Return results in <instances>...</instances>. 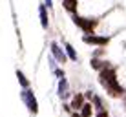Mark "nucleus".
Instances as JSON below:
<instances>
[{"label":"nucleus","instance_id":"obj_8","mask_svg":"<svg viewBox=\"0 0 126 117\" xmlns=\"http://www.w3.org/2000/svg\"><path fill=\"white\" fill-rule=\"evenodd\" d=\"M62 6H64V9H66L68 13L75 15V11H77V0H62Z\"/></svg>","mask_w":126,"mask_h":117},{"label":"nucleus","instance_id":"obj_17","mask_svg":"<svg viewBox=\"0 0 126 117\" xmlns=\"http://www.w3.org/2000/svg\"><path fill=\"white\" fill-rule=\"evenodd\" d=\"M97 117H108V114H106V110H104V112H99V114H97Z\"/></svg>","mask_w":126,"mask_h":117},{"label":"nucleus","instance_id":"obj_16","mask_svg":"<svg viewBox=\"0 0 126 117\" xmlns=\"http://www.w3.org/2000/svg\"><path fill=\"white\" fill-rule=\"evenodd\" d=\"M44 6H46V7H53V0H46Z\"/></svg>","mask_w":126,"mask_h":117},{"label":"nucleus","instance_id":"obj_5","mask_svg":"<svg viewBox=\"0 0 126 117\" xmlns=\"http://www.w3.org/2000/svg\"><path fill=\"white\" fill-rule=\"evenodd\" d=\"M51 53H53V57L57 59L60 64L66 62V55L62 53V50H60V46L57 44V42H53V44H51Z\"/></svg>","mask_w":126,"mask_h":117},{"label":"nucleus","instance_id":"obj_10","mask_svg":"<svg viewBox=\"0 0 126 117\" xmlns=\"http://www.w3.org/2000/svg\"><path fill=\"white\" fill-rule=\"evenodd\" d=\"M66 55H68V57L71 59V60H77V59H79V57H77V51H75V48H73L71 44H66Z\"/></svg>","mask_w":126,"mask_h":117},{"label":"nucleus","instance_id":"obj_12","mask_svg":"<svg viewBox=\"0 0 126 117\" xmlns=\"http://www.w3.org/2000/svg\"><path fill=\"white\" fill-rule=\"evenodd\" d=\"M106 66H108V62H101V60H97V59L92 60V68L93 70H104Z\"/></svg>","mask_w":126,"mask_h":117},{"label":"nucleus","instance_id":"obj_7","mask_svg":"<svg viewBox=\"0 0 126 117\" xmlns=\"http://www.w3.org/2000/svg\"><path fill=\"white\" fill-rule=\"evenodd\" d=\"M38 15H40V24L42 28H47V7L44 4H40L38 6Z\"/></svg>","mask_w":126,"mask_h":117},{"label":"nucleus","instance_id":"obj_11","mask_svg":"<svg viewBox=\"0 0 126 117\" xmlns=\"http://www.w3.org/2000/svg\"><path fill=\"white\" fill-rule=\"evenodd\" d=\"M16 77H18V82L22 84V88H24V90H28V86H29V81L26 79V75H24V73L20 71V70L16 71Z\"/></svg>","mask_w":126,"mask_h":117},{"label":"nucleus","instance_id":"obj_14","mask_svg":"<svg viewBox=\"0 0 126 117\" xmlns=\"http://www.w3.org/2000/svg\"><path fill=\"white\" fill-rule=\"evenodd\" d=\"M93 104L97 106V110H99V112H104V102H102V99H101V97H93Z\"/></svg>","mask_w":126,"mask_h":117},{"label":"nucleus","instance_id":"obj_2","mask_svg":"<svg viewBox=\"0 0 126 117\" xmlns=\"http://www.w3.org/2000/svg\"><path fill=\"white\" fill-rule=\"evenodd\" d=\"M73 22L79 26V28L84 29L86 35H93V29H95V26L99 24V20H84V18H80V17L73 15Z\"/></svg>","mask_w":126,"mask_h":117},{"label":"nucleus","instance_id":"obj_15","mask_svg":"<svg viewBox=\"0 0 126 117\" xmlns=\"http://www.w3.org/2000/svg\"><path fill=\"white\" fill-rule=\"evenodd\" d=\"M55 75L60 77V79H64V71H62V70H55Z\"/></svg>","mask_w":126,"mask_h":117},{"label":"nucleus","instance_id":"obj_1","mask_svg":"<svg viewBox=\"0 0 126 117\" xmlns=\"http://www.w3.org/2000/svg\"><path fill=\"white\" fill-rule=\"evenodd\" d=\"M101 84L104 86V90H106L110 95H113V97H121L123 95V86L119 84V81H117V75H115V70L108 64L104 70H101Z\"/></svg>","mask_w":126,"mask_h":117},{"label":"nucleus","instance_id":"obj_9","mask_svg":"<svg viewBox=\"0 0 126 117\" xmlns=\"http://www.w3.org/2000/svg\"><path fill=\"white\" fill-rule=\"evenodd\" d=\"M59 97L60 99L68 97V81L66 79H60V82H59Z\"/></svg>","mask_w":126,"mask_h":117},{"label":"nucleus","instance_id":"obj_3","mask_svg":"<svg viewBox=\"0 0 126 117\" xmlns=\"http://www.w3.org/2000/svg\"><path fill=\"white\" fill-rule=\"evenodd\" d=\"M22 99H24V102H26V106H28V110L31 112V114H37L38 112V104H37V99H35V95L31 90H24V93H22Z\"/></svg>","mask_w":126,"mask_h":117},{"label":"nucleus","instance_id":"obj_13","mask_svg":"<svg viewBox=\"0 0 126 117\" xmlns=\"http://www.w3.org/2000/svg\"><path fill=\"white\" fill-rule=\"evenodd\" d=\"M90 115H92V104L84 102V106L80 108V117H90Z\"/></svg>","mask_w":126,"mask_h":117},{"label":"nucleus","instance_id":"obj_4","mask_svg":"<svg viewBox=\"0 0 126 117\" xmlns=\"http://www.w3.org/2000/svg\"><path fill=\"white\" fill-rule=\"evenodd\" d=\"M82 42L86 44H92V46H104L110 42L108 37H99V35H84L82 37Z\"/></svg>","mask_w":126,"mask_h":117},{"label":"nucleus","instance_id":"obj_6","mask_svg":"<svg viewBox=\"0 0 126 117\" xmlns=\"http://www.w3.org/2000/svg\"><path fill=\"white\" fill-rule=\"evenodd\" d=\"M82 106H84V95L77 93L75 97L71 99V108H73V110H80Z\"/></svg>","mask_w":126,"mask_h":117}]
</instances>
